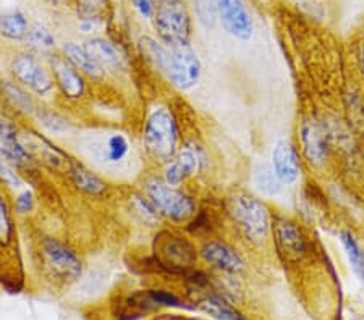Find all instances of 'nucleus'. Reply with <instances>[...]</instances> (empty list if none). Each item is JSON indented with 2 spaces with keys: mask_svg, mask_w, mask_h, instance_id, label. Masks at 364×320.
<instances>
[{
  "mask_svg": "<svg viewBox=\"0 0 364 320\" xmlns=\"http://www.w3.org/2000/svg\"><path fill=\"white\" fill-rule=\"evenodd\" d=\"M143 145L149 159L169 164L178 153V125L172 110L165 106L154 107L143 126Z\"/></svg>",
  "mask_w": 364,
  "mask_h": 320,
  "instance_id": "nucleus-1",
  "label": "nucleus"
},
{
  "mask_svg": "<svg viewBox=\"0 0 364 320\" xmlns=\"http://www.w3.org/2000/svg\"><path fill=\"white\" fill-rule=\"evenodd\" d=\"M143 193L154 204L160 217H165L172 222H188L194 217L196 204L182 189L170 186L164 182V178L151 177L144 180Z\"/></svg>",
  "mask_w": 364,
  "mask_h": 320,
  "instance_id": "nucleus-2",
  "label": "nucleus"
},
{
  "mask_svg": "<svg viewBox=\"0 0 364 320\" xmlns=\"http://www.w3.org/2000/svg\"><path fill=\"white\" fill-rule=\"evenodd\" d=\"M154 29L165 45H189L192 16L184 0H162L155 7Z\"/></svg>",
  "mask_w": 364,
  "mask_h": 320,
  "instance_id": "nucleus-3",
  "label": "nucleus"
},
{
  "mask_svg": "<svg viewBox=\"0 0 364 320\" xmlns=\"http://www.w3.org/2000/svg\"><path fill=\"white\" fill-rule=\"evenodd\" d=\"M230 214L235 224L248 240L261 243L270 230V215L268 207L258 197L246 193H236L230 199Z\"/></svg>",
  "mask_w": 364,
  "mask_h": 320,
  "instance_id": "nucleus-4",
  "label": "nucleus"
},
{
  "mask_svg": "<svg viewBox=\"0 0 364 320\" xmlns=\"http://www.w3.org/2000/svg\"><path fill=\"white\" fill-rule=\"evenodd\" d=\"M40 254H43L45 267L59 280L73 283L81 278V273H83L81 259L65 243L59 241L57 238L45 236L40 241Z\"/></svg>",
  "mask_w": 364,
  "mask_h": 320,
  "instance_id": "nucleus-5",
  "label": "nucleus"
},
{
  "mask_svg": "<svg viewBox=\"0 0 364 320\" xmlns=\"http://www.w3.org/2000/svg\"><path fill=\"white\" fill-rule=\"evenodd\" d=\"M10 72L16 83L39 97H48L54 91L55 83L52 73L40 65L38 58L30 52L13 55L10 62Z\"/></svg>",
  "mask_w": 364,
  "mask_h": 320,
  "instance_id": "nucleus-6",
  "label": "nucleus"
},
{
  "mask_svg": "<svg viewBox=\"0 0 364 320\" xmlns=\"http://www.w3.org/2000/svg\"><path fill=\"white\" fill-rule=\"evenodd\" d=\"M170 55L165 67V78L182 91L196 86L201 77V62L192 45H169Z\"/></svg>",
  "mask_w": 364,
  "mask_h": 320,
  "instance_id": "nucleus-7",
  "label": "nucleus"
},
{
  "mask_svg": "<svg viewBox=\"0 0 364 320\" xmlns=\"http://www.w3.org/2000/svg\"><path fill=\"white\" fill-rule=\"evenodd\" d=\"M154 249L155 254L160 255V264L169 267L172 270H182L184 267L192 265L196 258L194 248L188 240L169 231H164L159 236H155Z\"/></svg>",
  "mask_w": 364,
  "mask_h": 320,
  "instance_id": "nucleus-8",
  "label": "nucleus"
},
{
  "mask_svg": "<svg viewBox=\"0 0 364 320\" xmlns=\"http://www.w3.org/2000/svg\"><path fill=\"white\" fill-rule=\"evenodd\" d=\"M50 73L55 86L67 101L77 102L86 94V78L63 55H52Z\"/></svg>",
  "mask_w": 364,
  "mask_h": 320,
  "instance_id": "nucleus-9",
  "label": "nucleus"
},
{
  "mask_svg": "<svg viewBox=\"0 0 364 320\" xmlns=\"http://www.w3.org/2000/svg\"><path fill=\"white\" fill-rule=\"evenodd\" d=\"M217 13L224 29L230 36L238 40L251 39L253 20L243 0H219Z\"/></svg>",
  "mask_w": 364,
  "mask_h": 320,
  "instance_id": "nucleus-10",
  "label": "nucleus"
},
{
  "mask_svg": "<svg viewBox=\"0 0 364 320\" xmlns=\"http://www.w3.org/2000/svg\"><path fill=\"white\" fill-rule=\"evenodd\" d=\"M272 233L275 248L283 260L297 262L303 258L306 243L297 225L283 217H277L272 222Z\"/></svg>",
  "mask_w": 364,
  "mask_h": 320,
  "instance_id": "nucleus-11",
  "label": "nucleus"
},
{
  "mask_svg": "<svg viewBox=\"0 0 364 320\" xmlns=\"http://www.w3.org/2000/svg\"><path fill=\"white\" fill-rule=\"evenodd\" d=\"M0 157L13 167L30 165L31 155L21 143L15 125L0 114Z\"/></svg>",
  "mask_w": 364,
  "mask_h": 320,
  "instance_id": "nucleus-12",
  "label": "nucleus"
},
{
  "mask_svg": "<svg viewBox=\"0 0 364 320\" xmlns=\"http://www.w3.org/2000/svg\"><path fill=\"white\" fill-rule=\"evenodd\" d=\"M201 255L207 264H211L217 269H221L227 273H241L245 272V260L241 259V255L227 246L225 243L219 241H207L202 244Z\"/></svg>",
  "mask_w": 364,
  "mask_h": 320,
  "instance_id": "nucleus-13",
  "label": "nucleus"
},
{
  "mask_svg": "<svg viewBox=\"0 0 364 320\" xmlns=\"http://www.w3.org/2000/svg\"><path fill=\"white\" fill-rule=\"evenodd\" d=\"M198 167H199L198 153L193 150L192 148L180 149L169 164H165L164 182L167 184L178 188L184 180L198 172Z\"/></svg>",
  "mask_w": 364,
  "mask_h": 320,
  "instance_id": "nucleus-14",
  "label": "nucleus"
},
{
  "mask_svg": "<svg viewBox=\"0 0 364 320\" xmlns=\"http://www.w3.org/2000/svg\"><path fill=\"white\" fill-rule=\"evenodd\" d=\"M272 168L282 184H292L299 177V160L290 143L277 141L272 149Z\"/></svg>",
  "mask_w": 364,
  "mask_h": 320,
  "instance_id": "nucleus-15",
  "label": "nucleus"
},
{
  "mask_svg": "<svg viewBox=\"0 0 364 320\" xmlns=\"http://www.w3.org/2000/svg\"><path fill=\"white\" fill-rule=\"evenodd\" d=\"M62 52V55L65 57L84 78H89L91 81H96V83H101V81L106 78V70L91 57L89 52L84 49V45H79L70 40V43L63 44Z\"/></svg>",
  "mask_w": 364,
  "mask_h": 320,
  "instance_id": "nucleus-16",
  "label": "nucleus"
},
{
  "mask_svg": "<svg viewBox=\"0 0 364 320\" xmlns=\"http://www.w3.org/2000/svg\"><path fill=\"white\" fill-rule=\"evenodd\" d=\"M68 173H70L72 183L77 186L79 191L89 196H102L107 191V183L96 175L88 167L81 164L78 160H72L70 167H68Z\"/></svg>",
  "mask_w": 364,
  "mask_h": 320,
  "instance_id": "nucleus-17",
  "label": "nucleus"
},
{
  "mask_svg": "<svg viewBox=\"0 0 364 320\" xmlns=\"http://www.w3.org/2000/svg\"><path fill=\"white\" fill-rule=\"evenodd\" d=\"M84 49L89 52L91 57L99 63V65L106 70H117L121 63V57L118 54L115 44H112L111 40L94 36V38H88L84 40Z\"/></svg>",
  "mask_w": 364,
  "mask_h": 320,
  "instance_id": "nucleus-18",
  "label": "nucleus"
},
{
  "mask_svg": "<svg viewBox=\"0 0 364 320\" xmlns=\"http://www.w3.org/2000/svg\"><path fill=\"white\" fill-rule=\"evenodd\" d=\"M30 33V23L21 10L15 9L0 15V34L9 40H23Z\"/></svg>",
  "mask_w": 364,
  "mask_h": 320,
  "instance_id": "nucleus-19",
  "label": "nucleus"
},
{
  "mask_svg": "<svg viewBox=\"0 0 364 320\" xmlns=\"http://www.w3.org/2000/svg\"><path fill=\"white\" fill-rule=\"evenodd\" d=\"M253 183L256 186V189L261 191L265 196H275L279 194L282 189V182L274 172L272 165L264 164V162H259V164L254 167Z\"/></svg>",
  "mask_w": 364,
  "mask_h": 320,
  "instance_id": "nucleus-20",
  "label": "nucleus"
},
{
  "mask_svg": "<svg viewBox=\"0 0 364 320\" xmlns=\"http://www.w3.org/2000/svg\"><path fill=\"white\" fill-rule=\"evenodd\" d=\"M303 144L308 159L314 164H321L326 157V141H324L322 131L314 123H304Z\"/></svg>",
  "mask_w": 364,
  "mask_h": 320,
  "instance_id": "nucleus-21",
  "label": "nucleus"
},
{
  "mask_svg": "<svg viewBox=\"0 0 364 320\" xmlns=\"http://www.w3.org/2000/svg\"><path fill=\"white\" fill-rule=\"evenodd\" d=\"M199 307L217 320H245L232 306L227 304L224 299L217 298V296H209V298L199 301Z\"/></svg>",
  "mask_w": 364,
  "mask_h": 320,
  "instance_id": "nucleus-22",
  "label": "nucleus"
},
{
  "mask_svg": "<svg viewBox=\"0 0 364 320\" xmlns=\"http://www.w3.org/2000/svg\"><path fill=\"white\" fill-rule=\"evenodd\" d=\"M4 92L9 97V101L13 104L16 110L25 114L36 112V106H34L33 97L25 91V87L18 83H11V81H4Z\"/></svg>",
  "mask_w": 364,
  "mask_h": 320,
  "instance_id": "nucleus-23",
  "label": "nucleus"
},
{
  "mask_svg": "<svg viewBox=\"0 0 364 320\" xmlns=\"http://www.w3.org/2000/svg\"><path fill=\"white\" fill-rule=\"evenodd\" d=\"M78 13L83 20L97 21L104 20L111 10V0H73Z\"/></svg>",
  "mask_w": 364,
  "mask_h": 320,
  "instance_id": "nucleus-24",
  "label": "nucleus"
},
{
  "mask_svg": "<svg viewBox=\"0 0 364 320\" xmlns=\"http://www.w3.org/2000/svg\"><path fill=\"white\" fill-rule=\"evenodd\" d=\"M28 48L34 52H50L55 48V36L50 33V29L45 26L36 25L30 28V33L26 36Z\"/></svg>",
  "mask_w": 364,
  "mask_h": 320,
  "instance_id": "nucleus-25",
  "label": "nucleus"
},
{
  "mask_svg": "<svg viewBox=\"0 0 364 320\" xmlns=\"http://www.w3.org/2000/svg\"><path fill=\"white\" fill-rule=\"evenodd\" d=\"M130 153V143L126 136L121 133H115V135L109 136L106 143V159L111 164H120L126 159Z\"/></svg>",
  "mask_w": 364,
  "mask_h": 320,
  "instance_id": "nucleus-26",
  "label": "nucleus"
},
{
  "mask_svg": "<svg viewBox=\"0 0 364 320\" xmlns=\"http://www.w3.org/2000/svg\"><path fill=\"white\" fill-rule=\"evenodd\" d=\"M13 219L7 199H5L4 189L0 186V246H7L13 238Z\"/></svg>",
  "mask_w": 364,
  "mask_h": 320,
  "instance_id": "nucleus-27",
  "label": "nucleus"
},
{
  "mask_svg": "<svg viewBox=\"0 0 364 320\" xmlns=\"http://www.w3.org/2000/svg\"><path fill=\"white\" fill-rule=\"evenodd\" d=\"M342 243L345 246V251L348 254V259L353 265L355 272L364 278V253L361 251V248L358 246V243L353 240V236L350 235H343L342 236Z\"/></svg>",
  "mask_w": 364,
  "mask_h": 320,
  "instance_id": "nucleus-28",
  "label": "nucleus"
},
{
  "mask_svg": "<svg viewBox=\"0 0 364 320\" xmlns=\"http://www.w3.org/2000/svg\"><path fill=\"white\" fill-rule=\"evenodd\" d=\"M196 11H198L199 21L206 26H212L219 18L217 5L212 0H196Z\"/></svg>",
  "mask_w": 364,
  "mask_h": 320,
  "instance_id": "nucleus-29",
  "label": "nucleus"
},
{
  "mask_svg": "<svg viewBox=\"0 0 364 320\" xmlns=\"http://www.w3.org/2000/svg\"><path fill=\"white\" fill-rule=\"evenodd\" d=\"M34 206H36V199H34V194L30 189L21 191V193L15 197L13 201V209L16 215H30L34 211Z\"/></svg>",
  "mask_w": 364,
  "mask_h": 320,
  "instance_id": "nucleus-30",
  "label": "nucleus"
},
{
  "mask_svg": "<svg viewBox=\"0 0 364 320\" xmlns=\"http://www.w3.org/2000/svg\"><path fill=\"white\" fill-rule=\"evenodd\" d=\"M0 182L5 186H9V188H18L21 184L18 175L13 170V165L9 164L7 160H4L2 157H0Z\"/></svg>",
  "mask_w": 364,
  "mask_h": 320,
  "instance_id": "nucleus-31",
  "label": "nucleus"
},
{
  "mask_svg": "<svg viewBox=\"0 0 364 320\" xmlns=\"http://www.w3.org/2000/svg\"><path fill=\"white\" fill-rule=\"evenodd\" d=\"M148 298L153 301V304H160V306H177L180 307V299L177 298V296H173L172 293H167V291H158V289H153L148 293Z\"/></svg>",
  "mask_w": 364,
  "mask_h": 320,
  "instance_id": "nucleus-32",
  "label": "nucleus"
},
{
  "mask_svg": "<svg viewBox=\"0 0 364 320\" xmlns=\"http://www.w3.org/2000/svg\"><path fill=\"white\" fill-rule=\"evenodd\" d=\"M131 4L135 5V9L140 11V15L144 18H153L154 16V2L153 0H131Z\"/></svg>",
  "mask_w": 364,
  "mask_h": 320,
  "instance_id": "nucleus-33",
  "label": "nucleus"
},
{
  "mask_svg": "<svg viewBox=\"0 0 364 320\" xmlns=\"http://www.w3.org/2000/svg\"><path fill=\"white\" fill-rule=\"evenodd\" d=\"M49 2H50V4H55V5H59V4L62 2V0H49Z\"/></svg>",
  "mask_w": 364,
  "mask_h": 320,
  "instance_id": "nucleus-34",
  "label": "nucleus"
},
{
  "mask_svg": "<svg viewBox=\"0 0 364 320\" xmlns=\"http://www.w3.org/2000/svg\"><path fill=\"white\" fill-rule=\"evenodd\" d=\"M153 2H154V4H159V2H162V0H153Z\"/></svg>",
  "mask_w": 364,
  "mask_h": 320,
  "instance_id": "nucleus-35",
  "label": "nucleus"
},
{
  "mask_svg": "<svg viewBox=\"0 0 364 320\" xmlns=\"http://www.w3.org/2000/svg\"><path fill=\"white\" fill-rule=\"evenodd\" d=\"M363 67H364V49H363Z\"/></svg>",
  "mask_w": 364,
  "mask_h": 320,
  "instance_id": "nucleus-36",
  "label": "nucleus"
}]
</instances>
